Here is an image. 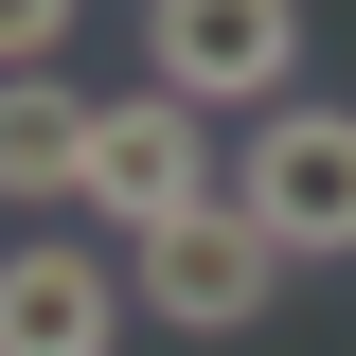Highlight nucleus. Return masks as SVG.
<instances>
[{
  "label": "nucleus",
  "mask_w": 356,
  "mask_h": 356,
  "mask_svg": "<svg viewBox=\"0 0 356 356\" xmlns=\"http://www.w3.org/2000/svg\"><path fill=\"white\" fill-rule=\"evenodd\" d=\"M232 214L285 267H356V107H267L232 161Z\"/></svg>",
  "instance_id": "f257e3e1"
},
{
  "label": "nucleus",
  "mask_w": 356,
  "mask_h": 356,
  "mask_svg": "<svg viewBox=\"0 0 356 356\" xmlns=\"http://www.w3.org/2000/svg\"><path fill=\"white\" fill-rule=\"evenodd\" d=\"M143 36H161V89L178 107H196V125H214V107H303V0H143Z\"/></svg>",
  "instance_id": "f03ea898"
},
{
  "label": "nucleus",
  "mask_w": 356,
  "mask_h": 356,
  "mask_svg": "<svg viewBox=\"0 0 356 356\" xmlns=\"http://www.w3.org/2000/svg\"><path fill=\"white\" fill-rule=\"evenodd\" d=\"M267 285H285V250H267L232 196H196L178 232H143V250H125V303H143V321H178V339H250Z\"/></svg>",
  "instance_id": "7ed1b4c3"
},
{
  "label": "nucleus",
  "mask_w": 356,
  "mask_h": 356,
  "mask_svg": "<svg viewBox=\"0 0 356 356\" xmlns=\"http://www.w3.org/2000/svg\"><path fill=\"white\" fill-rule=\"evenodd\" d=\"M89 196H107V232L143 250V232H178L196 196H232V161L196 143V107H178V89H125V107L89 125Z\"/></svg>",
  "instance_id": "20e7f679"
},
{
  "label": "nucleus",
  "mask_w": 356,
  "mask_h": 356,
  "mask_svg": "<svg viewBox=\"0 0 356 356\" xmlns=\"http://www.w3.org/2000/svg\"><path fill=\"white\" fill-rule=\"evenodd\" d=\"M125 321H143V303L107 285V250H72V232L0 250V356H107Z\"/></svg>",
  "instance_id": "39448f33"
},
{
  "label": "nucleus",
  "mask_w": 356,
  "mask_h": 356,
  "mask_svg": "<svg viewBox=\"0 0 356 356\" xmlns=\"http://www.w3.org/2000/svg\"><path fill=\"white\" fill-rule=\"evenodd\" d=\"M89 107L72 72H0V196H89Z\"/></svg>",
  "instance_id": "423d86ee"
},
{
  "label": "nucleus",
  "mask_w": 356,
  "mask_h": 356,
  "mask_svg": "<svg viewBox=\"0 0 356 356\" xmlns=\"http://www.w3.org/2000/svg\"><path fill=\"white\" fill-rule=\"evenodd\" d=\"M54 36H72V0H0V72H54Z\"/></svg>",
  "instance_id": "0eeeda50"
}]
</instances>
